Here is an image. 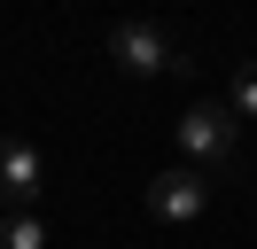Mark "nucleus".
<instances>
[{
    "label": "nucleus",
    "instance_id": "f257e3e1",
    "mask_svg": "<svg viewBox=\"0 0 257 249\" xmlns=\"http://www.w3.org/2000/svg\"><path fill=\"white\" fill-rule=\"evenodd\" d=\"M172 140L187 148V171H203V179L241 164V125H234V109H226V101H195L187 117L172 125Z\"/></svg>",
    "mask_w": 257,
    "mask_h": 249
},
{
    "label": "nucleus",
    "instance_id": "f03ea898",
    "mask_svg": "<svg viewBox=\"0 0 257 249\" xmlns=\"http://www.w3.org/2000/svg\"><path fill=\"white\" fill-rule=\"evenodd\" d=\"M109 62L125 78H164V70H195L187 55H179V39L164 24H148V16H125V24H109Z\"/></svg>",
    "mask_w": 257,
    "mask_h": 249
},
{
    "label": "nucleus",
    "instance_id": "7ed1b4c3",
    "mask_svg": "<svg viewBox=\"0 0 257 249\" xmlns=\"http://www.w3.org/2000/svg\"><path fill=\"white\" fill-rule=\"evenodd\" d=\"M39 195H47V156L32 148L24 133H0V210H39Z\"/></svg>",
    "mask_w": 257,
    "mask_h": 249
},
{
    "label": "nucleus",
    "instance_id": "20e7f679",
    "mask_svg": "<svg viewBox=\"0 0 257 249\" xmlns=\"http://www.w3.org/2000/svg\"><path fill=\"white\" fill-rule=\"evenodd\" d=\"M148 218H164V226H195V218L210 210V179L203 171H187V164H172V171H156L148 179Z\"/></svg>",
    "mask_w": 257,
    "mask_h": 249
},
{
    "label": "nucleus",
    "instance_id": "39448f33",
    "mask_svg": "<svg viewBox=\"0 0 257 249\" xmlns=\"http://www.w3.org/2000/svg\"><path fill=\"white\" fill-rule=\"evenodd\" d=\"M0 249H47V218H39V210L0 218Z\"/></svg>",
    "mask_w": 257,
    "mask_h": 249
},
{
    "label": "nucleus",
    "instance_id": "423d86ee",
    "mask_svg": "<svg viewBox=\"0 0 257 249\" xmlns=\"http://www.w3.org/2000/svg\"><path fill=\"white\" fill-rule=\"evenodd\" d=\"M226 109H234V125H241V117H257V62H241V70H234V93H226Z\"/></svg>",
    "mask_w": 257,
    "mask_h": 249
}]
</instances>
